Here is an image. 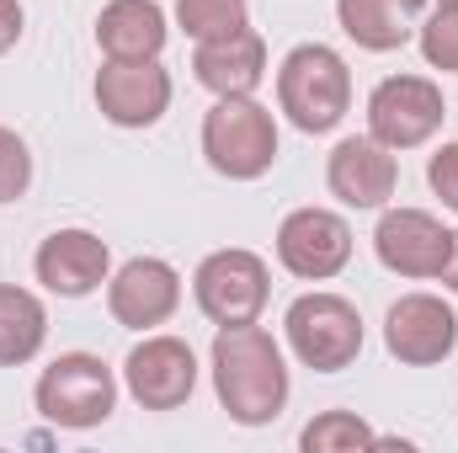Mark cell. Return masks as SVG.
Wrapping results in <instances>:
<instances>
[{"instance_id": "6da1fadb", "label": "cell", "mask_w": 458, "mask_h": 453, "mask_svg": "<svg viewBox=\"0 0 458 453\" xmlns=\"http://www.w3.org/2000/svg\"><path fill=\"white\" fill-rule=\"evenodd\" d=\"M214 395L240 427H267L288 406V363L272 331L250 326H219L214 337Z\"/></svg>"}, {"instance_id": "7a4b0ae2", "label": "cell", "mask_w": 458, "mask_h": 453, "mask_svg": "<svg viewBox=\"0 0 458 453\" xmlns=\"http://www.w3.org/2000/svg\"><path fill=\"white\" fill-rule=\"evenodd\" d=\"M277 107L299 133H331L352 107V70L331 43H299L277 64Z\"/></svg>"}, {"instance_id": "3957f363", "label": "cell", "mask_w": 458, "mask_h": 453, "mask_svg": "<svg viewBox=\"0 0 458 453\" xmlns=\"http://www.w3.org/2000/svg\"><path fill=\"white\" fill-rule=\"evenodd\" d=\"M203 155L229 182H256L277 160V123L256 97H219L203 117Z\"/></svg>"}, {"instance_id": "277c9868", "label": "cell", "mask_w": 458, "mask_h": 453, "mask_svg": "<svg viewBox=\"0 0 458 453\" xmlns=\"http://www.w3.org/2000/svg\"><path fill=\"white\" fill-rule=\"evenodd\" d=\"M32 400H38L43 422L70 427V432H86V427H102V422L113 416L117 379L97 352H59V357L38 373Z\"/></svg>"}, {"instance_id": "5b68a950", "label": "cell", "mask_w": 458, "mask_h": 453, "mask_svg": "<svg viewBox=\"0 0 458 453\" xmlns=\"http://www.w3.org/2000/svg\"><path fill=\"white\" fill-rule=\"evenodd\" d=\"M283 331H288L293 357L304 368H315V373H342L362 352V315L342 294H304V299H293L288 315H283Z\"/></svg>"}, {"instance_id": "8992f818", "label": "cell", "mask_w": 458, "mask_h": 453, "mask_svg": "<svg viewBox=\"0 0 458 453\" xmlns=\"http://www.w3.org/2000/svg\"><path fill=\"white\" fill-rule=\"evenodd\" d=\"M192 299L214 326H250V321H261V310L272 299V272L256 251L229 245V251H214L198 261Z\"/></svg>"}, {"instance_id": "52a82bcc", "label": "cell", "mask_w": 458, "mask_h": 453, "mask_svg": "<svg viewBox=\"0 0 458 453\" xmlns=\"http://www.w3.org/2000/svg\"><path fill=\"white\" fill-rule=\"evenodd\" d=\"M443 91L427 81V75H384L373 91H368V133L384 144V150H416L427 144L437 128H443Z\"/></svg>"}, {"instance_id": "ba28073f", "label": "cell", "mask_w": 458, "mask_h": 453, "mask_svg": "<svg viewBox=\"0 0 458 453\" xmlns=\"http://www.w3.org/2000/svg\"><path fill=\"white\" fill-rule=\"evenodd\" d=\"M123 384L144 411H176L198 389V357L182 337H144L123 357Z\"/></svg>"}, {"instance_id": "9c48e42d", "label": "cell", "mask_w": 458, "mask_h": 453, "mask_svg": "<svg viewBox=\"0 0 458 453\" xmlns=\"http://www.w3.org/2000/svg\"><path fill=\"white\" fill-rule=\"evenodd\" d=\"M384 346L389 357H400L405 368H432L448 363L458 346V315L448 299L437 294H405L389 304L384 315Z\"/></svg>"}, {"instance_id": "30bf717a", "label": "cell", "mask_w": 458, "mask_h": 453, "mask_svg": "<svg viewBox=\"0 0 458 453\" xmlns=\"http://www.w3.org/2000/svg\"><path fill=\"white\" fill-rule=\"evenodd\" d=\"M277 261L304 283H326L352 261V225L336 209H293L277 225Z\"/></svg>"}, {"instance_id": "8fae6325", "label": "cell", "mask_w": 458, "mask_h": 453, "mask_svg": "<svg viewBox=\"0 0 458 453\" xmlns=\"http://www.w3.org/2000/svg\"><path fill=\"white\" fill-rule=\"evenodd\" d=\"M107 310L128 331H155L182 310V278L160 256H133L107 278Z\"/></svg>"}, {"instance_id": "7c38bea8", "label": "cell", "mask_w": 458, "mask_h": 453, "mask_svg": "<svg viewBox=\"0 0 458 453\" xmlns=\"http://www.w3.org/2000/svg\"><path fill=\"white\" fill-rule=\"evenodd\" d=\"M97 107L117 128H149L171 107V70L160 59H107L97 70Z\"/></svg>"}, {"instance_id": "4fadbf2b", "label": "cell", "mask_w": 458, "mask_h": 453, "mask_svg": "<svg viewBox=\"0 0 458 453\" xmlns=\"http://www.w3.org/2000/svg\"><path fill=\"white\" fill-rule=\"evenodd\" d=\"M32 272H38V283H43L48 294H59V299H86V294H97V288L113 278V251H107V240L91 235V229H54V235L38 245Z\"/></svg>"}, {"instance_id": "5bb4252c", "label": "cell", "mask_w": 458, "mask_h": 453, "mask_svg": "<svg viewBox=\"0 0 458 453\" xmlns=\"http://www.w3.org/2000/svg\"><path fill=\"white\" fill-rule=\"evenodd\" d=\"M373 251L400 278H437L454 251V229H443L427 209H384L373 229Z\"/></svg>"}, {"instance_id": "9a60e30c", "label": "cell", "mask_w": 458, "mask_h": 453, "mask_svg": "<svg viewBox=\"0 0 458 453\" xmlns=\"http://www.w3.org/2000/svg\"><path fill=\"white\" fill-rule=\"evenodd\" d=\"M326 187L346 209H384L394 198V187H400V160L373 133H352L326 160Z\"/></svg>"}, {"instance_id": "2e32d148", "label": "cell", "mask_w": 458, "mask_h": 453, "mask_svg": "<svg viewBox=\"0 0 458 453\" xmlns=\"http://www.w3.org/2000/svg\"><path fill=\"white\" fill-rule=\"evenodd\" d=\"M192 75H198V86L214 91V97H256V86L267 81V43H261V32L240 27V32H229V38L198 43Z\"/></svg>"}, {"instance_id": "e0dca14e", "label": "cell", "mask_w": 458, "mask_h": 453, "mask_svg": "<svg viewBox=\"0 0 458 453\" xmlns=\"http://www.w3.org/2000/svg\"><path fill=\"white\" fill-rule=\"evenodd\" d=\"M171 27L155 0H107L97 16V43L107 59H160Z\"/></svg>"}, {"instance_id": "ac0fdd59", "label": "cell", "mask_w": 458, "mask_h": 453, "mask_svg": "<svg viewBox=\"0 0 458 453\" xmlns=\"http://www.w3.org/2000/svg\"><path fill=\"white\" fill-rule=\"evenodd\" d=\"M416 16H421V0H336L342 32L357 43V48H368V54L405 48Z\"/></svg>"}, {"instance_id": "d6986e66", "label": "cell", "mask_w": 458, "mask_h": 453, "mask_svg": "<svg viewBox=\"0 0 458 453\" xmlns=\"http://www.w3.org/2000/svg\"><path fill=\"white\" fill-rule=\"evenodd\" d=\"M48 341V310L32 288L0 283V368H21Z\"/></svg>"}, {"instance_id": "ffe728a7", "label": "cell", "mask_w": 458, "mask_h": 453, "mask_svg": "<svg viewBox=\"0 0 458 453\" xmlns=\"http://www.w3.org/2000/svg\"><path fill=\"white\" fill-rule=\"evenodd\" d=\"M373 443H378V432L357 411H320L299 432V449L304 453H357V449H373Z\"/></svg>"}, {"instance_id": "44dd1931", "label": "cell", "mask_w": 458, "mask_h": 453, "mask_svg": "<svg viewBox=\"0 0 458 453\" xmlns=\"http://www.w3.org/2000/svg\"><path fill=\"white\" fill-rule=\"evenodd\" d=\"M176 21L192 43H214L250 27V5L245 0H176Z\"/></svg>"}, {"instance_id": "7402d4cb", "label": "cell", "mask_w": 458, "mask_h": 453, "mask_svg": "<svg viewBox=\"0 0 458 453\" xmlns=\"http://www.w3.org/2000/svg\"><path fill=\"white\" fill-rule=\"evenodd\" d=\"M421 59L443 75H458V0H437V11L421 21Z\"/></svg>"}, {"instance_id": "603a6c76", "label": "cell", "mask_w": 458, "mask_h": 453, "mask_svg": "<svg viewBox=\"0 0 458 453\" xmlns=\"http://www.w3.org/2000/svg\"><path fill=\"white\" fill-rule=\"evenodd\" d=\"M32 187V155L16 128H0V203H16Z\"/></svg>"}, {"instance_id": "cb8c5ba5", "label": "cell", "mask_w": 458, "mask_h": 453, "mask_svg": "<svg viewBox=\"0 0 458 453\" xmlns=\"http://www.w3.org/2000/svg\"><path fill=\"white\" fill-rule=\"evenodd\" d=\"M427 182H432V192L443 198V209H454L458 214V139L454 144H443V150L427 160Z\"/></svg>"}, {"instance_id": "d4e9b609", "label": "cell", "mask_w": 458, "mask_h": 453, "mask_svg": "<svg viewBox=\"0 0 458 453\" xmlns=\"http://www.w3.org/2000/svg\"><path fill=\"white\" fill-rule=\"evenodd\" d=\"M21 0H0V54H11L16 48V38H21Z\"/></svg>"}, {"instance_id": "484cf974", "label": "cell", "mask_w": 458, "mask_h": 453, "mask_svg": "<svg viewBox=\"0 0 458 453\" xmlns=\"http://www.w3.org/2000/svg\"><path fill=\"white\" fill-rule=\"evenodd\" d=\"M437 278H443V288H448V294H458V229H454V251H448V261H443V272H437Z\"/></svg>"}]
</instances>
